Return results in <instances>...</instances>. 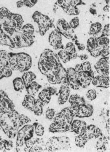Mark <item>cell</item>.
I'll return each mask as SVG.
<instances>
[{
    "label": "cell",
    "instance_id": "39",
    "mask_svg": "<svg viewBox=\"0 0 110 152\" xmlns=\"http://www.w3.org/2000/svg\"><path fill=\"white\" fill-rule=\"evenodd\" d=\"M87 98L88 100L90 101H93L97 98V92L94 89H90L88 90L87 94H86Z\"/></svg>",
    "mask_w": 110,
    "mask_h": 152
},
{
    "label": "cell",
    "instance_id": "16",
    "mask_svg": "<svg viewBox=\"0 0 110 152\" xmlns=\"http://www.w3.org/2000/svg\"><path fill=\"white\" fill-rule=\"evenodd\" d=\"M83 135L88 139V141L92 139H98L102 135L101 131L97 126L93 124L87 126Z\"/></svg>",
    "mask_w": 110,
    "mask_h": 152
},
{
    "label": "cell",
    "instance_id": "40",
    "mask_svg": "<svg viewBox=\"0 0 110 152\" xmlns=\"http://www.w3.org/2000/svg\"><path fill=\"white\" fill-rule=\"evenodd\" d=\"M55 115H56V111L54 109H48L45 113L46 118L50 120H52V119H54Z\"/></svg>",
    "mask_w": 110,
    "mask_h": 152
},
{
    "label": "cell",
    "instance_id": "37",
    "mask_svg": "<svg viewBox=\"0 0 110 152\" xmlns=\"http://www.w3.org/2000/svg\"><path fill=\"white\" fill-rule=\"evenodd\" d=\"M21 31L25 34L33 35L34 33V27L33 25L27 24L23 26L21 28Z\"/></svg>",
    "mask_w": 110,
    "mask_h": 152
},
{
    "label": "cell",
    "instance_id": "31",
    "mask_svg": "<svg viewBox=\"0 0 110 152\" xmlns=\"http://www.w3.org/2000/svg\"><path fill=\"white\" fill-rule=\"evenodd\" d=\"M88 141V139H87L83 134L78 135L75 139L76 145V146L80 148H84Z\"/></svg>",
    "mask_w": 110,
    "mask_h": 152
},
{
    "label": "cell",
    "instance_id": "7",
    "mask_svg": "<svg viewBox=\"0 0 110 152\" xmlns=\"http://www.w3.org/2000/svg\"><path fill=\"white\" fill-rule=\"evenodd\" d=\"M83 3L82 0H57L56 4L69 15H78L79 11L76 7Z\"/></svg>",
    "mask_w": 110,
    "mask_h": 152
},
{
    "label": "cell",
    "instance_id": "11",
    "mask_svg": "<svg viewBox=\"0 0 110 152\" xmlns=\"http://www.w3.org/2000/svg\"><path fill=\"white\" fill-rule=\"evenodd\" d=\"M14 109L13 101L9 98L5 92L0 90V113L9 112Z\"/></svg>",
    "mask_w": 110,
    "mask_h": 152
},
{
    "label": "cell",
    "instance_id": "24",
    "mask_svg": "<svg viewBox=\"0 0 110 152\" xmlns=\"http://www.w3.org/2000/svg\"><path fill=\"white\" fill-rule=\"evenodd\" d=\"M69 102L73 107H78L80 105L85 104V101L83 96L78 94H72L69 98Z\"/></svg>",
    "mask_w": 110,
    "mask_h": 152
},
{
    "label": "cell",
    "instance_id": "21",
    "mask_svg": "<svg viewBox=\"0 0 110 152\" xmlns=\"http://www.w3.org/2000/svg\"><path fill=\"white\" fill-rule=\"evenodd\" d=\"M11 20L14 28L17 31H20L24 23L22 16L18 14L12 13Z\"/></svg>",
    "mask_w": 110,
    "mask_h": 152
},
{
    "label": "cell",
    "instance_id": "50",
    "mask_svg": "<svg viewBox=\"0 0 110 152\" xmlns=\"http://www.w3.org/2000/svg\"><path fill=\"white\" fill-rule=\"evenodd\" d=\"M4 149V140L1 139L0 137V150H2Z\"/></svg>",
    "mask_w": 110,
    "mask_h": 152
},
{
    "label": "cell",
    "instance_id": "18",
    "mask_svg": "<svg viewBox=\"0 0 110 152\" xmlns=\"http://www.w3.org/2000/svg\"><path fill=\"white\" fill-rule=\"evenodd\" d=\"M91 83L93 85L97 87L108 88L110 87V77H104L100 75L94 76Z\"/></svg>",
    "mask_w": 110,
    "mask_h": 152
},
{
    "label": "cell",
    "instance_id": "38",
    "mask_svg": "<svg viewBox=\"0 0 110 152\" xmlns=\"http://www.w3.org/2000/svg\"><path fill=\"white\" fill-rule=\"evenodd\" d=\"M0 70L2 74L3 77H9L12 76L13 73V70L11 69L9 66L3 67L2 68H0Z\"/></svg>",
    "mask_w": 110,
    "mask_h": 152
},
{
    "label": "cell",
    "instance_id": "13",
    "mask_svg": "<svg viewBox=\"0 0 110 152\" xmlns=\"http://www.w3.org/2000/svg\"><path fill=\"white\" fill-rule=\"evenodd\" d=\"M67 86L71 88L72 89L79 90L80 88V85L79 83L77 74L76 70L74 68L70 67L67 69Z\"/></svg>",
    "mask_w": 110,
    "mask_h": 152
},
{
    "label": "cell",
    "instance_id": "47",
    "mask_svg": "<svg viewBox=\"0 0 110 152\" xmlns=\"http://www.w3.org/2000/svg\"><path fill=\"white\" fill-rule=\"evenodd\" d=\"M76 43V45L77 46V47L78 48L79 50H83L84 49H85V45L82 44H80V43H79L78 41L77 40L76 42H75Z\"/></svg>",
    "mask_w": 110,
    "mask_h": 152
},
{
    "label": "cell",
    "instance_id": "29",
    "mask_svg": "<svg viewBox=\"0 0 110 152\" xmlns=\"http://www.w3.org/2000/svg\"><path fill=\"white\" fill-rule=\"evenodd\" d=\"M43 105L44 104L41 100L37 99L35 105L34 106L32 112H34V114L37 116H41L43 114Z\"/></svg>",
    "mask_w": 110,
    "mask_h": 152
},
{
    "label": "cell",
    "instance_id": "34",
    "mask_svg": "<svg viewBox=\"0 0 110 152\" xmlns=\"http://www.w3.org/2000/svg\"><path fill=\"white\" fill-rule=\"evenodd\" d=\"M87 49L89 52H91L93 51L95 48H96L98 45H97L96 38L94 37H91L88 39L87 41Z\"/></svg>",
    "mask_w": 110,
    "mask_h": 152
},
{
    "label": "cell",
    "instance_id": "41",
    "mask_svg": "<svg viewBox=\"0 0 110 152\" xmlns=\"http://www.w3.org/2000/svg\"><path fill=\"white\" fill-rule=\"evenodd\" d=\"M86 128H87V123L85 121H82L81 125H80V126L79 127L78 130L76 132V134H78V135L83 134L85 131Z\"/></svg>",
    "mask_w": 110,
    "mask_h": 152
},
{
    "label": "cell",
    "instance_id": "26",
    "mask_svg": "<svg viewBox=\"0 0 110 152\" xmlns=\"http://www.w3.org/2000/svg\"><path fill=\"white\" fill-rule=\"evenodd\" d=\"M42 87V86L41 85L38 84L36 81H33L27 87L25 88V89L28 94L35 96Z\"/></svg>",
    "mask_w": 110,
    "mask_h": 152
},
{
    "label": "cell",
    "instance_id": "3",
    "mask_svg": "<svg viewBox=\"0 0 110 152\" xmlns=\"http://www.w3.org/2000/svg\"><path fill=\"white\" fill-rule=\"evenodd\" d=\"M78 107H66L57 113L54 118V122L50 125L49 130L52 133L71 132V123L76 116Z\"/></svg>",
    "mask_w": 110,
    "mask_h": 152
},
{
    "label": "cell",
    "instance_id": "55",
    "mask_svg": "<svg viewBox=\"0 0 110 152\" xmlns=\"http://www.w3.org/2000/svg\"><path fill=\"white\" fill-rule=\"evenodd\" d=\"M2 78H3V77L2 76V75H1V72H0V80H1V79H2Z\"/></svg>",
    "mask_w": 110,
    "mask_h": 152
},
{
    "label": "cell",
    "instance_id": "42",
    "mask_svg": "<svg viewBox=\"0 0 110 152\" xmlns=\"http://www.w3.org/2000/svg\"><path fill=\"white\" fill-rule=\"evenodd\" d=\"M69 24L72 29L76 28L79 25V20L78 17H75L72 19L70 20Z\"/></svg>",
    "mask_w": 110,
    "mask_h": 152
},
{
    "label": "cell",
    "instance_id": "12",
    "mask_svg": "<svg viewBox=\"0 0 110 152\" xmlns=\"http://www.w3.org/2000/svg\"><path fill=\"white\" fill-rule=\"evenodd\" d=\"M76 72L78 80L81 88H85L90 85L92 79L94 77V72H93V70L90 72L80 70Z\"/></svg>",
    "mask_w": 110,
    "mask_h": 152
},
{
    "label": "cell",
    "instance_id": "49",
    "mask_svg": "<svg viewBox=\"0 0 110 152\" xmlns=\"http://www.w3.org/2000/svg\"><path fill=\"white\" fill-rule=\"evenodd\" d=\"M79 58H80L81 61H85L89 58V57L87 54H82L80 56H79Z\"/></svg>",
    "mask_w": 110,
    "mask_h": 152
},
{
    "label": "cell",
    "instance_id": "28",
    "mask_svg": "<svg viewBox=\"0 0 110 152\" xmlns=\"http://www.w3.org/2000/svg\"><path fill=\"white\" fill-rule=\"evenodd\" d=\"M65 49L71 57V60L76 59L77 57V54L76 49L74 43L72 42L67 43Z\"/></svg>",
    "mask_w": 110,
    "mask_h": 152
},
{
    "label": "cell",
    "instance_id": "35",
    "mask_svg": "<svg viewBox=\"0 0 110 152\" xmlns=\"http://www.w3.org/2000/svg\"><path fill=\"white\" fill-rule=\"evenodd\" d=\"M33 126L34 128V132L35 133V134L38 137L43 136L45 132V129L43 125L37 122H35L33 124Z\"/></svg>",
    "mask_w": 110,
    "mask_h": 152
},
{
    "label": "cell",
    "instance_id": "15",
    "mask_svg": "<svg viewBox=\"0 0 110 152\" xmlns=\"http://www.w3.org/2000/svg\"><path fill=\"white\" fill-rule=\"evenodd\" d=\"M49 43L50 45L56 50L63 49L61 34L57 29H55L50 34L49 36Z\"/></svg>",
    "mask_w": 110,
    "mask_h": 152
},
{
    "label": "cell",
    "instance_id": "1",
    "mask_svg": "<svg viewBox=\"0 0 110 152\" xmlns=\"http://www.w3.org/2000/svg\"><path fill=\"white\" fill-rule=\"evenodd\" d=\"M38 66L41 73L47 77L50 83L67 85V70L61 65L58 55L52 50L45 49L43 52Z\"/></svg>",
    "mask_w": 110,
    "mask_h": 152
},
{
    "label": "cell",
    "instance_id": "20",
    "mask_svg": "<svg viewBox=\"0 0 110 152\" xmlns=\"http://www.w3.org/2000/svg\"><path fill=\"white\" fill-rule=\"evenodd\" d=\"M99 138L96 145L97 150L100 152H104L107 150V148L110 144V137H106L102 135Z\"/></svg>",
    "mask_w": 110,
    "mask_h": 152
},
{
    "label": "cell",
    "instance_id": "54",
    "mask_svg": "<svg viewBox=\"0 0 110 152\" xmlns=\"http://www.w3.org/2000/svg\"><path fill=\"white\" fill-rule=\"evenodd\" d=\"M107 5H110V0H106Z\"/></svg>",
    "mask_w": 110,
    "mask_h": 152
},
{
    "label": "cell",
    "instance_id": "22",
    "mask_svg": "<svg viewBox=\"0 0 110 152\" xmlns=\"http://www.w3.org/2000/svg\"><path fill=\"white\" fill-rule=\"evenodd\" d=\"M36 102V99L35 98L34 96L27 94L24 97V100L23 101L22 105L26 109L32 111L35 105Z\"/></svg>",
    "mask_w": 110,
    "mask_h": 152
},
{
    "label": "cell",
    "instance_id": "52",
    "mask_svg": "<svg viewBox=\"0 0 110 152\" xmlns=\"http://www.w3.org/2000/svg\"><path fill=\"white\" fill-rule=\"evenodd\" d=\"M103 11L106 12H110V5H106L103 7Z\"/></svg>",
    "mask_w": 110,
    "mask_h": 152
},
{
    "label": "cell",
    "instance_id": "6",
    "mask_svg": "<svg viewBox=\"0 0 110 152\" xmlns=\"http://www.w3.org/2000/svg\"><path fill=\"white\" fill-rule=\"evenodd\" d=\"M32 18L38 24L41 36H44L47 31L52 26V23L50 18L39 12H35L32 16Z\"/></svg>",
    "mask_w": 110,
    "mask_h": 152
},
{
    "label": "cell",
    "instance_id": "48",
    "mask_svg": "<svg viewBox=\"0 0 110 152\" xmlns=\"http://www.w3.org/2000/svg\"><path fill=\"white\" fill-rule=\"evenodd\" d=\"M16 5H17V7L18 8L22 7L23 5H24V2H23V0H20V1H17V2H16Z\"/></svg>",
    "mask_w": 110,
    "mask_h": 152
},
{
    "label": "cell",
    "instance_id": "45",
    "mask_svg": "<svg viewBox=\"0 0 110 152\" xmlns=\"http://www.w3.org/2000/svg\"><path fill=\"white\" fill-rule=\"evenodd\" d=\"M4 149L7 151H10L13 148V143L11 141L4 140Z\"/></svg>",
    "mask_w": 110,
    "mask_h": 152
},
{
    "label": "cell",
    "instance_id": "36",
    "mask_svg": "<svg viewBox=\"0 0 110 152\" xmlns=\"http://www.w3.org/2000/svg\"><path fill=\"white\" fill-rule=\"evenodd\" d=\"M97 45L101 46H106L110 45V39L107 36H101L96 38Z\"/></svg>",
    "mask_w": 110,
    "mask_h": 152
},
{
    "label": "cell",
    "instance_id": "43",
    "mask_svg": "<svg viewBox=\"0 0 110 152\" xmlns=\"http://www.w3.org/2000/svg\"><path fill=\"white\" fill-rule=\"evenodd\" d=\"M102 57H110V45L105 46L101 51Z\"/></svg>",
    "mask_w": 110,
    "mask_h": 152
},
{
    "label": "cell",
    "instance_id": "51",
    "mask_svg": "<svg viewBox=\"0 0 110 152\" xmlns=\"http://www.w3.org/2000/svg\"><path fill=\"white\" fill-rule=\"evenodd\" d=\"M106 129H107L108 134L110 135V118L108 119V120H107V122H106Z\"/></svg>",
    "mask_w": 110,
    "mask_h": 152
},
{
    "label": "cell",
    "instance_id": "46",
    "mask_svg": "<svg viewBox=\"0 0 110 152\" xmlns=\"http://www.w3.org/2000/svg\"><path fill=\"white\" fill-rule=\"evenodd\" d=\"M101 36H110V24L106 25L102 31V35Z\"/></svg>",
    "mask_w": 110,
    "mask_h": 152
},
{
    "label": "cell",
    "instance_id": "17",
    "mask_svg": "<svg viewBox=\"0 0 110 152\" xmlns=\"http://www.w3.org/2000/svg\"><path fill=\"white\" fill-rule=\"evenodd\" d=\"M93 110V107L92 105L83 104L78 107V111L75 116L80 118H89L92 116Z\"/></svg>",
    "mask_w": 110,
    "mask_h": 152
},
{
    "label": "cell",
    "instance_id": "33",
    "mask_svg": "<svg viewBox=\"0 0 110 152\" xmlns=\"http://www.w3.org/2000/svg\"><path fill=\"white\" fill-rule=\"evenodd\" d=\"M102 24L100 23L95 22L93 23L91 25L89 34L90 35H95L100 33L102 29Z\"/></svg>",
    "mask_w": 110,
    "mask_h": 152
},
{
    "label": "cell",
    "instance_id": "32",
    "mask_svg": "<svg viewBox=\"0 0 110 152\" xmlns=\"http://www.w3.org/2000/svg\"><path fill=\"white\" fill-rule=\"evenodd\" d=\"M58 56L59 58L63 61V63H65V64L67 63L68 62H69V61L71 60L70 56L68 54L67 52L66 51L65 49H64L63 48L61 49L58 52Z\"/></svg>",
    "mask_w": 110,
    "mask_h": 152
},
{
    "label": "cell",
    "instance_id": "44",
    "mask_svg": "<svg viewBox=\"0 0 110 152\" xmlns=\"http://www.w3.org/2000/svg\"><path fill=\"white\" fill-rule=\"evenodd\" d=\"M24 4L28 7H32L38 2V0H23Z\"/></svg>",
    "mask_w": 110,
    "mask_h": 152
},
{
    "label": "cell",
    "instance_id": "2",
    "mask_svg": "<svg viewBox=\"0 0 110 152\" xmlns=\"http://www.w3.org/2000/svg\"><path fill=\"white\" fill-rule=\"evenodd\" d=\"M31 122L28 116L20 114L15 109L9 112L0 113V126L9 139H14L20 128Z\"/></svg>",
    "mask_w": 110,
    "mask_h": 152
},
{
    "label": "cell",
    "instance_id": "23",
    "mask_svg": "<svg viewBox=\"0 0 110 152\" xmlns=\"http://www.w3.org/2000/svg\"><path fill=\"white\" fill-rule=\"evenodd\" d=\"M46 151V144L42 139H35L34 144L31 148L29 150V152H44Z\"/></svg>",
    "mask_w": 110,
    "mask_h": 152
},
{
    "label": "cell",
    "instance_id": "5",
    "mask_svg": "<svg viewBox=\"0 0 110 152\" xmlns=\"http://www.w3.org/2000/svg\"><path fill=\"white\" fill-rule=\"evenodd\" d=\"M34 134V128L33 125L25 124L18 130L16 135V151H22V148L25 145L26 141L33 138Z\"/></svg>",
    "mask_w": 110,
    "mask_h": 152
},
{
    "label": "cell",
    "instance_id": "9",
    "mask_svg": "<svg viewBox=\"0 0 110 152\" xmlns=\"http://www.w3.org/2000/svg\"><path fill=\"white\" fill-rule=\"evenodd\" d=\"M57 29L59 33L66 38L71 39L74 42L77 40L74 29L70 27L69 23L65 19H60L57 23Z\"/></svg>",
    "mask_w": 110,
    "mask_h": 152
},
{
    "label": "cell",
    "instance_id": "19",
    "mask_svg": "<svg viewBox=\"0 0 110 152\" xmlns=\"http://www.w3.org/2000/svg\"><path fill=\"white\" fill-rule=\"evenodd\" d=\"M58 102L60 105H63L68 100L70 94V89L67 85H63L60 87L59 90Z\"/></svg>",
    "mask_w": 110,
    "mask_h": 152
},
{
    "label": "cell",
    "instance_id": "25",
    "mask_svg": "<svg viewBox=\"0 0 110 152\" xmlns=\"http://www.w3.org/2000/svg\"><path fill=\"white\" fill-rule=\"evenodd\" d=\"M22 78L25 86V88H26L34 81V80L36 79V76L33 72L27 71L24 72V73L23 75Z\"/></svg>",
    "mask_w": 110,
    "mask_h": 152
},
{
    "label": "cell",
    "instance_id": "8",
    "mask_svg": "<svg viewBox=\"0 0 110 152\" xmlns=\"http://www.w3.org/2000/svg\"><path fill=\"white\" fill-rule=\"evenodd\" d=\"M32 59L28 54L25 53H16V70L20 72L28 71L31 68Z\"/></svg>",
    "mask_w": 110,
    "mask_h": 152
},
{
    "label": "cell",
    "instance_id": "53",
    "mask_svg": "<svg viewBox=\"0 0 110 152\" xmlns=\"http://www.w3.org/2000/svg\"><path fill=\"white\" fill-rule=\"evenodd\" d=\"M89 11H90V13L92 14H93V15L97 14V10L95 9L90 8V10H89Z\"/></svg>",
    "mask_w": 110,
    "mask_h": 152
},
{
    "label": "cell",
    "instance_id": "14",
    "mask_svg": "<svg viewBox=\"0 0 110 152\" xmlns=\"http://www.w3.org/2000/svg\"><path fill=\"white\" fill-rule=\"evenodd\" d=\"M57 89L56 88L48 87L45 88L38 94V99L41 100L44 105L50 103L52 96L58 94Z\"/></svg>",
    "mask_w": 110,
    "mask_h": 152
},
{
    "label": "cell",
    "instance_id": "10",
    "mask_svg": "<svg viewBox=\"0 0 110 152\" xmlns=\"http://www.w3.org/2000/svg\"><path fill=\"white\" fill-rule=\"evenodd\" d=\"M94 67L100 76L110 77V57H102Z\"/></svg>",
    "mask_w": 110,
    "mask_h": 152
},
{
    "label": "cell",
    "instance_id": "4",
    "mask_svg": "<svg viewBox=\"0 0 110 152\" xmlns=\"http://www.w3.org/2000/svg\"><path fill=\"white\" fill-rule=\"evenodd\" d=\"M70 147L69 138L66 136L52 137L50 138L46 144L47 152L68 151L69 150Z\"/></svg>",
    "mask_w": 110,
    "mask_h": 152
},
{
    "label": "cell",
    "instance_id": "30",
    "mask_svg": "<svg viewBox=\"0 0 110 152\" xmlns=\"http://www.w3.org/2000/svg\"><path fill=\"white\" fill-rule=\"evenodd\" d=\"M13 83L14 88L16 91H21L25 88V86L23 83L22 78L20 77H17L14 79L13 81Z\"/></svg>",
    "mask_w": 110,
    "mask_h": 152
},
{
    "label": "cell",
    "instance_id": "27",
    "mask_svg": "<svg viewBox=\"0 0 110 152\" xmlns=\"http://www.w3.org/2000/svg\"><path fill=\"white\" fill-rule=\"evenodd\" d=\"M9 66V53L4 50H0V68Z\"/></svg>",
    "mask_w": 110,
    "mask_h": 152
}]
</instances>
